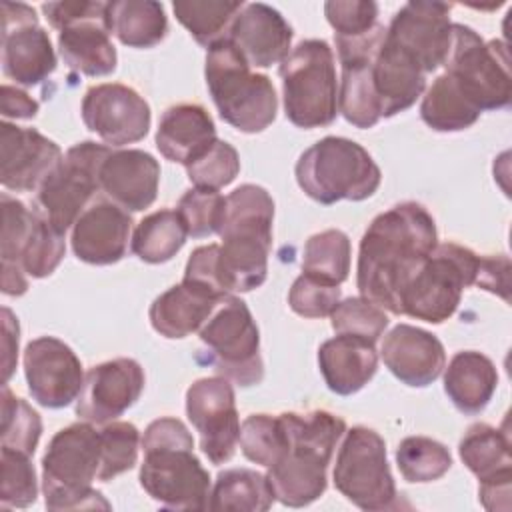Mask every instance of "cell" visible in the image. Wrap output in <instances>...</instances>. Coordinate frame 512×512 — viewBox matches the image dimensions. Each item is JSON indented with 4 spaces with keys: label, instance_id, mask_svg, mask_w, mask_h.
<instances>
[{
    "label": "cell",
    "instance_id": "cell-1",
    "mask_svg": "<svg viewBox=\"0 0 512 512\" xmlns=\"http://www.w3.org/2000/svg\"><path fill=\"white\" fill-rule=\"evenodd\" d=\"M436 244V222L422 204L408 200L378 214L360 240V296L400 316V296Z\"/></svg>",
    "mask_w": 512,
    "mask_h": 512
},
{
    "label": "cell",
    "instance_id": "cell-2",
    "mask_svg": "<svg viewBox=\"0 0 512 512\" xmlns=\"http://www.w3.org/2000/svg\"><path fill=\"white\" fill-rule=\"evenodd\" d=\"M280 420L286 442L266 476L280 504L302 508L326 492V470L346 422L328 410L282 412Z\"/></svg>",
    "mask_w": 512,
    "mask_h": 512
},
{
    "label": "cell",
    "instance_id": "cell-3",
    "mask_svg": "<svg viewBox=\"0 0 512 512\" xmlns=\"http://www.w3.org/2000/svg\"><path fill=\"white\" fill-rule=\"evenodd\" d=\"M140 486L168 510H206L210 474L194 454V438L182 420L156 418L142 436Z\"/></svg>",
    "mask_w": 512,
    "mask_h": 512
},
{
    "label": "cell",
    "instance_id": "cell-4",
    "mask_svg": "<svg viewBox=\"0 0 512 512\" xmlns=\"http://www.w3.org/2000/svg\"><path fill=\"white\" fill-rule=\"evenodd\" d=\"M274 200L266 188L242 184L226 196L220 224L218 270L228 294L250 292L264 284L272 248Z\"/></svg>",
    "mask_w": 512,
    "mask_h": 512
},
{
    "label": "cell",
    "instance_id": "cell-5",
    "mask_svg": "<svg viewBox=\"0 0 512 512\" xmlns=\"http://www.w3.org/2000/svg\"><path fill=\"white\" fill-rule=\"evenodd\" d=\"M204 76L220 118L232 128L256 134L276 120L278 96L272 80L252 72L228 38L208 48Z\"/></svg>",
    "mask_w": 512,
    "mask_h": 512
},
{
    "label": "cell",
    "instance_id": "cell-6",
    "mask_svg": "<svg viewBox=\"0 0 512 512\" xmlns=\"http://www.w3.org/2000/svg\"><path fill=\"white\" fill-rule=\"evenodd\" d=\"M100 468V430L74 422L58 430L42 456V492L48 510H88L110 504L92 488Z\"/></svg>",
    "mask_w": 512,
    "mask_h": 512
},
{
    "label": "cell",
    "instance_id": "cell-7",
    "mask_svg": "<svg viewBox=\"0 0 512 512\" xmlns=\"http://www.w3.org/2000/svg\"><path fill=\"white\" fill-rule=\"evenodd\" d=\"M294 174L300 190L324 206L340 200H366L382 180V172L368 150L342 136H326L306 148Z\"/></svg>",
    "mask_w": 512,
    "mask_h": 512
},
{
    "label": "cell",
    "instance_id": "cell-8",
    "mask_svg": "<svg viewBox=\"0 0 512 512\" xmlns=\"http://www.w3.org/2000/svg\"><path fill=\"white\" fill-rule=\"evenodd\" d=\"M286 118L298 128H324L338 116L334 52L326 40L298 42L280 62Z\"/></svg>",
    "mask_w": 512,
    "mask_h": 512
},
{
    "label": "cell",
    "instance_id": "cell-9",
    "mask_svg": "<svg viewBox=\"0 0 512 512\" xmlns=\"http://www.w3.org/2000/svg\"><path fill=\"white\" fill-rule=\"evenodd\" d=\"M480 256L456 242L436 244L400 296V314L442 324L460 306L464 288L476 282Z\"/></svg>",
    "mask_w": 512,
    "mask_h": 512
},
{
    "label": "cell",
    "instance_id": "cell-10",
    "mask_svg": "<svg viewBox=\"0 0 512 512\" xmlns=\"http://www.w3.org/2000/svg\"><path fill=\"white\" fill-rule=\"evenodd\" d=\"M442 66L476 110H502L510 104V58L500 40L484 42L470 26L454 22L452 44Z\"/></svg>",
    "mask_w": 512,
    "mask_h": 512
},
{
    "label": "cell",
    "instance_id": "cell-11",
    "mask_svg": "<svg viewBox=\"0 0 512 512\" xmlns=\"http://www.w3.org/2000/svg\"><path fill=\"white\" fill-rule=\"evenodd\" d=\"M202 354L224 378L238 386H254L264 378L260 332L244 300L228 294L200 328Z\"/></svg>",
    "mask_w": 512,
    "mask_h": 512
},
{
    "label": "cell",
    "instance_id": "cell-12",
    "mask_svg": "<svg viewBox=\"0 0 512 512\" xmlns=\"http://www.w3.org/2000/svg\"><path fill=\"white\" fill-rule=\"evenodd\" d=\"M332 478L336 490L360 510L396 508V484L388 466L386 444L372 428L352 426L344 432Z\"/></svg>",
    "mask_w": 512,
    "mask_h": 512
},
{
    "label": "cell",
    "instance_id": "cell-13",
    "mask_svg": "<svg viewBox=\"0 0 512 512\" xmlns=\"http://www.w3.org/2000/svg\"><path fill=\"white\" fill-rule=\"evenodd\" d=\"M110 150L92 140L74 144L36 190V212L62 234L74 226L100 190L98 172Z\"/></svg>",
    "mask_w": 512,
    "mask_h": 512
},
{
    "label": "cell",
    "instance_id": "cell-14",
    "mask_svg": "<svg viewBox=\"0 0 512 512\" xmlns=\"http://www.w3.org/2000/svg\"><path fill=\"white\" fill-rule=\"evenodd\" d=\"M56 70V52L32 6L2 2V72L20 86H36Z\"/></svg>",
    "mask_w": 512,
    "mask_h": 512
},
{
    "label": "cell",
    "instance_id": "cell-15",
    "mask_svg": "<svg viewBox=\"0 0 512 512\" xmlns=\"http://www.w3.org/2000/svg\"><path fill=\"white\" fill-rule=\"evenodd\" d=\"M186 416L200 436V448L212 464L228 462L238 444L240 418L234 388L224 376H208L186 390Z\"/></svg>",
    "mask_w": 512,
    "mask_h": 512
},
{
    "label": "cell",
    "instance_id": "cell-16",
    "mask_svg": "<svg viewBox=\"0 0 512 512\" xmlns=\"http://www.w3.org/2000/svg\"><path fill=\"white\" fill-rule=\"evenodd\" d=\"M450 4L436 0L406 2L390 20L384 38L402 50L424 74L438 70L452 44Z\"/></svg>",
    "mask_w": 512,
    "mask_h": 512
},
{
    "label": "cell",
    "instance_id": "cell-17",
    "mask_svg": "<svg viewBox=\"0 0 512 512\" xmlns=\"http://www.w3.org/2000/svg\"><path fill=\"white\" fill-rule=\"evenodd\" d=\"M84 126L106 146L120 148L140 142L150 130V106L130 86L106 82L90 86L82 98Z\"/></svg>",
    "mask_w": 512,
    "mask_h": 512
},
{
    "label": "cell",
    "instance_id": "cell-18",
    "mask_svg": "<svg viewBox=\"0 0 512 512\" xmlns=\"http://www.w3.org/2000/svg\"><path fill=\"white\" fill-rule=\"evenodd\" d=\"M24 376L30 396L44 408L72 404L82 386L84 370L74 350L54 336H40L24 350Z\"/></svg>",
    "mask_w": 512,
    "mask_h": 512
},
{
    "label": "cell",
    "instance_id": "cell-19",
    "mask_svg": "<svg viewBox=\"0 0 512 512\" xmlns=\"http://www.w3.org/2000/svg\"><path fill=\"white\" fill-rule=\"evenodd\" d=\"M382 36L384 26L378 24L372 32L360 38H334L342 70L338 84V112L356 128H372L382 118L372 84V60Z\"/></svg>",
    "mask_w": 512,
    "mask_h": 512
},
{
    "label": "cell",
    "instance_id": "cell-20",
    "mask_svg": "<svg viewBox=\"0 0 512 512\" xmlns=\"http://www.w3.org/2000/svg\"><path fill=\"white\" fill-rule=\"evenodd\" d=\"M144 384V370L132 358H114L92 366L76 398V416L92 424L112 422L136 404Z\"/></svg>",
    "mask_w": 512,
    "mask_h": 512
},
{
    "label": "cell",
    "instance_id": "cell-21",
    "mask_svg": "<svg viewBox=\"0 0 512 512\" xmlns=\"http://www.w3.org/2000/svg\"><path fill=\"white\" fill-rule=\"evenodd\" d=\"M60 146L34 128L0 126V182L12 192L38 190L62 162Z\"/></svg>",
    "mask_w": 512,
    "mask_h": 512
},
{
    "label": "cell",
    "instance_id": "cell-22",
    "mask_svg": "<svg viewBox=\"0 0 512 512\" xmlns=\"http://www.w3.org/2000/svg\"><path fill=\"white\" fill-rule=\"evenodd\" d=\"M130 230V212L110 200H94L72 226V252L86 264H116L128 252Z\"/></svg>",
    "mask_w": 512,
    "mask_h": 512
},
{
    "label": "cell",
    "instance_id": "cell-23",
    "mask_svg": "<svg viewBox=\"0 0 512 512\" xmlns=\"http://www.w3.org/2000/svg\"><path fill=\"white\" fill-rule=\"evenodd\" d=\"M100 192L126 212L150 208L158 196L160 164L136 148L110 150L98 172Z\"/></svg>",
    "mask_w": 512,
    "mask_h": 512
},
{
    "label": "cell",
    "instance_id": "cell-24",
    "mask_svg": "<svg viewBox=\"0 0 512 512\" xmlns=\"http://www.w3.org/2000/svg\"><path fill=\"white\" fill-rule=\"evenodd\" d=\"M386 368L406 386H430L446 366L442 342L428 330L412 324H396L380 346Z\"/></svg>",
    "mask_w": 512,
    "mask_h": 512
},
{
    "label": "cell",
    "instance_id": "cell-25",
    "mask_svg": "<svg viewBox=\"0 0 512 512\" xmlns=\"http://www.w3.org/2000/svg\"><path fill=\"white\" fill-rule=\"evenodd\" d=\"M292 36V26L276 8L252 2L244 4L226 38L236 46L250 68H270L290 54Z\"/></svg>",
    "mask_w": 512,
    "mask_h": 512
},
{
    "label": "cell",
    "instance_id": "cell-26",
    "mask_svg": "<svg viewBox=\"0 0 512 512\" xmlns=\"http://www.w3.org/2000/svg\"><path fill=\"white\" fill-rule=\"evenodd\" d=\"M216 126L200 104H174L162 112L156 130L158 152L184 168L204 156L216 142Z\"/></svg>",
    "mask_w": 512,
    "mask_h": 512
},
{
    "label": "cell",
    "instance_id": "cell-27",
    "mask_svg": "<svg viewBox=\"0 0 512 512\" xmlns=\"http://www.w3.org/2000/svg\"><path fill=\"white\" fill-rule=\"evenodd\" d=\"M376 342L336 334L318 348V368L328 386L338 396H350L362 390L378 370Z\"/></svg>",
    "mask_w": 512,
    "mask_h": 512
},
{
    "label": "cell",
    "instance_id": "cell-28",
    "mask_svg": "<svg viewBox=\"0 0 512 512\" xmlns=\"http://www.w3.org/2000/svg\"><path fill=\"white\" fill-rule=\"evenodd\" d=\"M58 52L64 64L84 76H108L118 54L110 40L108 4L102 12L70 22L58 32Z\"/></svg>",
    "mask_w": 512,
    "mask_h": 512
},
{
    "label": "cell",
    "instance_id": "cell-29",
    "mask_svg": "<svg viewBox=\"0 0 512 512\" xmlns=\"http://www.w3.org/2000/svg\"><path fill=\"white\" fill-rule=\"evenodd\" d=\"M372 84L380 116L390 118L408 110L422 96L426 74L382 36L372 60Z\"/></svg>",
    "mask_w": 512,
    "mask_h": 512
},
{
    "label": "cell",
    "instance_id": "cell-30",
    "mask_svg": "<svg viewBox=\"0 0 512 512\" xmlns=\"http://www.w3.org/2000/svg\"><path fill=\"white\" fill-rule=\"evenodd\" d=\"M224 296L184 280L162 292L150 306L152 328L164 338H186L200 330Z\"/></svg>",
    "mask_w": 512,
    "mask_h": 512
},
{
    "label": "cell",
    "instance_id": "cell-31",
    "mask_svg": "<svg viewBox=\"0 0 512 512\" xmlns=\"http://www.w3.org/2000/svg\"><path fill=\"white\" fill-rule=\"evenodd\" d=\"M444 392L458 412L480 414L498 386L494 362L476 350H462L444 366Z\"/></svg>",
    "mask_w": 512,
    "mask_h": 512
},
{
    "label": "cell",
    "instance_id": "cell-32",
    "mask_svg": "<svg viewBox=\"0 0 512 512\" xmlns=\"http://www.w3.org/2000/svg\"><path fill=\"white\" fill-rule=\"evenodd\" d=\"M108 26L128 48H152L168 34L164 6L154 0H114L108 2Z\"/></svg>",
    "mask_w": 512,
    "mask_h": 512
},
{
    "label": "cell",
    "instance_id": "cell-33",
    "mask_svg": "<svg viewBox=\"0 0 512 512\" xmlns=\"http://www.w3.org/2000/svg\"><path fill=\"white\" fill-rule=\"evenodd\" d=\"M2 202V238H0V258H2V292L6 296H22L28 290L26 272L20 268L18 260L36 218V210H30L24 202L12 198L10 194L0 196Z\"/></svg>",
    "mask_w": 512,
    "mask_h": 512
},
{
    "label": "cell",
    "instance_id": "cell-34",
    "mask_svg": "<svg viewBox=\"0 0 512 512\" xmlns=\"http://www.w3.org/2000/svg\"><path fill=\"white\" fill-rule=\"evenodd\" d=\"M276 500L266 474L250 468H230L216 476L210 490V510L264 512Z\"/></svg>",
    "mask_w": 512,
    "mask_h": 512
},
{
    "label": "cell",
    "instance_id": "cell-35",
    "mask_svg": "<svg viewBox=\"0 0 512 512\" xmlns=\"http://www.w3.org/2000/svg\"><path fill=\"white\" fill-rule=\"evenodd\" d=\"M188 230L178 210H156L142 218L132 232V252L148 264H162L172 260L184 246Z\"/></svg>",
    "mask_w": 512,
    "mask_h": 512
},
{
    "label": "cell",
    "instance_id": "cell-36",
    "mask_svg": "<svg viewBox=\"0 0 512 512\" xmlns=\"http://www.w3.org/2000/svg\"><path fill=\"white\" fill-rule=\"evenodd\" d=\"M420 118L436 132H460L480 118V110L464 98L454 80L444 72L422 96Z\"/></svg>",
    "mask_w": 512,
    "mask_h": 512
},
{
    "label": "cell",
    "instance_id": "cell-37",
    "mask_svg": "<svg viewBox=\"0 0 512 512\" xmlns=\"http://www.w3.org/2000/svg\"><path fill=\"white\" fill-rule=\"evenodd\" d=\"M242 8V0H176L172 4L176 20L206 50L228 36Z\"/></svg>",
    "mask_w": 512,
    "mask_h": 512
},
{
    "label": "cell",
    "instance_id": "cell-38",
    "mask_svg": "<svg viewBox=\"0 0 512 512\" xmlns=\"http://www.w3.org/2000/svg\"><path fill=\"white\" fill-rule=\"evenodd\" d=\"M458 454L464 466L478 480H484L500 470L512 468L508 432L484 422H476L464 432L458 444Z\"/></svg>",
    "mask_w": 512,
    "mask_h": 512
},
{
    "label": "cell",
    "instance_id": "cell-39",
    "mask_svg": "<svg viewBox=\"0 0 512 512\" xmlns=\"http://www.w3.org/2000/svg\"><path fill=\"white\" fill-rule=\"evenodd\" d=\"M350 258L352 246L348 234L338 228H328L306 240L302 272L340 286L348 278Z\"/></svg>",
    "mask_w": 512,
    "mask_h": 512
},
{
    "label": "cell",
    "instance_id": "cell-40",
    "mask_svg": "<svg viewBox=\"0 0 512 512\" xmlns=\"http://www.w3.org/2000/svg\"><path fill=\"white\" fill-rule=\"evenodd\" d=\"M396 464L406 482L424 484L442 478L450 466V450L428 436H408L396 448Z\"/></svg>",
    "mask_w": 512,
    "mask_h": 512
},
{
    "label": "cell",
    "instance_id": "cell-41",
    "mask_svg": "<svg viewBox=\"0 0 512 512\" xmlns=\"http://www.w3.org/2000/svg\"><path fill=\"white\" fill-rule=\"evenodd\" d=\"M0 414H2L0 416L2 448H10V450L32 456L42 436L40 414L24 398H18L16 394H12L8 384L2 386Z\"/></svg>",
    "mask_w": 512,
    "mask_h": 512
},
{
    "label": "cell",
    "instance_id": "cell-42",
    "mask_svg": "<svg viewBox=\"0 0 512 512\" xmlns=\"http://www.w3.org/2000/svg\"><path fill=\"white\" fill-rule=\"evenodd\" d=\"M64 252V234L56 230L42 214L36 212L18 260L20 268L26 272V276L46 278L60 266Z\"/></svg>",
    "mask_w": 512,
    "mask_h": 512
},
{
    "label": "cell",
    "instance_id": "cell-43",
    "mask_svg": "<svg viewBox=\"0 0 512 512\" xmlns=\"http://www.w3.org/2000/svg\"><path fill=\"white\" fill-rule=\"evenodd\" d=\"M140 432L132 422L112 420L100 430L98 480L108 482L134 468L140 450Z\"/></svg>",
    "mask_w": 512,
    "mask_h": 512
},
{
    "label": "cell",
    "instance_id": "cell-44",
    "mask_svg": "<svg viewBox=\"0 0 512 512\" xmlns=\"http://www.w3.org/2000/svg\"><path fill=\"white\" fill-rule=\"evenodd\" d=\"M286 442L284 426L278 416L272 414H250L242 426L238 444L242 454L260 466H270L278 460Z\"/></svg>",
    "mask_w": 512,
    "mask_h": 512
},
{
    "label": "cell",
    "instance_id": "cell-45",
    "mask_svg": "<svg viewBox=\"0 0 512 512\" xmlns=\"http://www.w3.org/2000/svg\"><path fill=\"white\" fill-rule=\"evenodd\" d=\"M0 506L2 508H26L36 502L38 482L28 454L0 448Z\"/></svg>",
    "mask_w": 512,
    "mask_h": 512
},
{
    "label": "cell",
    "instance_id": "cell-46",
    "mask_svg": "<svg viewBox=\"0 0 512 512\" xmlns=\"http://www.w3.org/2000/svg\"><path fill=\"white\" fill-rule=\"evenodd\" d=\"M330 324L336 334H350L376 342L388 326V316L374 302L362 296H350L338 302L330 314Z\"/></svg>",
    "mask_w": 512,
    "mask_h": 512
},
{
    "label": "cell",
    "instance_id": "cell-47",
    "mask_svg": "<svg viewBox=\"0 0 512 512\" xmlns=\"http://www.w3.org/2000/svg\"><path fill=\"white\" fill-rule=\"evenodd\" d=\"M226 198L218 190L190 188L178 202V214L188 230V236L204 238L218 234L224 218Z\"/></svg>",
    "mask_w": 512,
    "mask_h": 512
},
{
    "label": "cell",
    "instance_id": "cell-48",
    "mask_svg": "<svg viewBox=\"0 0 512 512\" xmlns=\"http://www.w3.org/2000/svg\"><path fill=\"white\" fill-rule=\"evenodd\" d=\"M240 172V156L226 140H216L214 146L196 162L186 166L188 180L196 188L220 190L228 186Z\"/></svg>",
    "mask_w": 512,
    "mask_h": 512
},
{
    "label": "cell",
    "instance_id": "cell-49",
    "mask_svg": "<svg viewBox=\"0 0 512 512\" xmlns=\"http://www.w3.org/2000/svg\"><path fill=\"white\" fill-rule=\"evenodd\" d=\"M340 302V286L302 272L290 286L288 304L304 318H326Z\"/></svg>",
    "mask_w": 512,
    "mask_h": 512
},
{
    "label": "cell",
    "instance_id": "cell-50",
    "mask_svg": "<svg viewBox=\"0 0 512 512\" xmlns=\"http://www.w3.org/2000/svg\"><path fill=\"white\" fill-rule=\"evenodd\" d=\"M324 16L334 28V38H360L378 26V4L372 0H328Z\"/></svg>",
    "mask_w": 512,
    "mask_h": 512
},
{
    "label": "cell",
    "instance_id": "cell-51",
    "mask_svg": "<svg viewBox=\"0 0 512 512\" xmlns=\"http://www.w3.org/2000/svg\"><path fill=\"white\" fill-rule=\"evenodd\" d=\"M218 250H220V244L198 246L186 262L184 280L196 282L218 296H228L218 270Z\"/></svg>",
    "mask_w": 512,
    "mask_h": 512
},
{
    "label": "cell",
    "instance_id": "cell-52",
    "mask_svg": "<svg viewBox=\"0 0 512 512\" xmlns=\"http://www.w3.org/2000/svg\"><path fill=\"white\" fill-rule=\"evenodd\" d=\"M476 286L500 296L504 302H510V260L504 254L480 256Z\"/></svg>",
    "mask_w": 512,
    "mask_h": 512
},
{
    "label": "cell",
    "instance_id": "cell-53",
    "mask_svg": "<svg viewBox=\"0 0 512 512\" xmlns=\"http://www.w3.org/2000/svg\"><path fill=\"white\" fill-rule=\"evenodd\" d=\"M108 2H86V0H62V2H44L42 12L52 28L58 32L76 20L94 16L106 8Z\"/></svg>",
    "mask_w": 512,
    "mask_h": 512
},
{
    "label": "cell",
    "instance_id": "cell-54",
    "mask_svg": "<svg viewBox=\"0 0 512 512\" xmlns=\"http://www.w3.org/2000/svg\"><path fill=\"white\" fill-rule=\"evenodd\" d=\"M478 498L482 506L490 512L510 510V488H512V468L500 470L484 480H478Z\"/></svg>",
    "mask_w": 512,
    "mask_h": 512
},
{
    "label": "cell",
    "instance_id": "cell-55",
    "mask_svg": "<svg viewBox=\"0 0 512 512\" xmlns=\"http://www.w3.org/2000/svg\"><path fill=\"white\" fill-rule=\"evenodd\" d=\"M0 108L4 118L30 120L38 114V102L18 86H10V84H4L0 90Z\"/></svg>",
    "mask_w": 512,
    "mask_h": 512
},
{
    "label": "cell",
    "instance_id": "cell-56",
    "mask_svg": "<svg viewBox=\"0 0 512 512\" xmlns=\"http://www.w3.org/2000/svg\"><path fill=\"white\" fill-rule=\"evenodd\" d=\"M2 366H4V384H8L10 376L14 374L16 360H18V318L12 314L10 308H2Z\"/></svg>",
    "mask_w": 512,
    "mask_h": 512
}]
</instances>
